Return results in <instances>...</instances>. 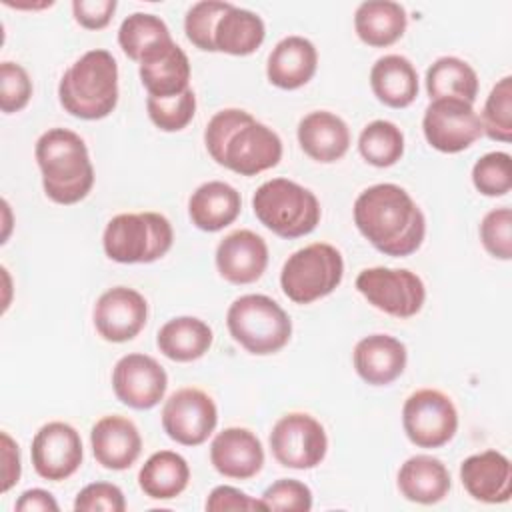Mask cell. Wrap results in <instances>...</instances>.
<instances>
[{
	"label": "cell",
	"mask_w": 512,
	"mask_h": 512,
	"mask_svg": "<svg viewBox=\"0 0 512 512\" xmlns=\"http://www.w3.org/2000/svg\"><path fill=\"white\" fill-rule=\"evenodd\" d=\"M354 224L386 256H410L426 236V218L398 184L382 182L362 190L354 202Z\"/></svg>",
	"instance_id": "6da1fadb"
},
{
	"label": "cell",
	"mask_w": 512,
	"mask_h": 512,
	"mask_svg": "<svg viewBox=\"0 0 512 512\" xmlns=\"http://www.w3.org/2000/svg\"><path fill=\"white\" fill-rule=\"evenodd\" d=\"M212 160L240 176H256L282 160V140L266 124L240 108L216 112L204 130Z\"/></svg>",
	"instance_id": "7a4b0ae2"
},
{
	"label": "cell",
	"mask_w": 512,
	"mask_h": 512,
	"mask_svg": "<svg viewBox=\"0 0 512 512\" xmlns=\"http://www.w3.org/2000/svg\"><path fill=\"white\" fill-rule=\"evenodd\" d=\"M42 186L56 204H76L88 196L94 186V166L86 142L68 128H50L34 148Z\"/></svg>",
	"instance_id": "3957f363"
},
{
	"label": "cell",
	"mask_w": 512,
	"mask_h": 512,
	"mask_svg": "<svg viewBox=\"0 0 512 512\" xmlns=\"http://www.w3.org/2000/svg\"><path fill=\"white\" fill-rule=\"evenodd\" d=\"M58 100L62 108L82 120H100L118 104V64L108 50L82 54L60 78Z\"/></svg>",
	"instance_id": "277c9868"
},
{
	"label": "cell",
	"mask_w": 512,
	"mask_h": 512,
	"mask_svg": "<svg viewBox=\"0 0 512 512\" xmlns=\"http://www.w3.org/2000/svg\"><path fill=\"white\" fill-rule=\"evenodd\" d=\"M252 210L260 224L280 238L310 234L322 214L316 194L288 178H272L260 184L252 196Z\"/></svg>",
	"instance_id": "5b68a950"
},
{
	"label": "cell",
	"mask_w": 512,
	"mask_h": 512,
	"mask_svg": "<svg viewBox=\"0 0 512 512\" xmlns=\"http://www.w3.org/2000/svg\"><path fill=\"white\" fill-rule=\"evenodd\" d=\"M174 242V230L158 212H126L110 218L102 246L110 260L120 264H148L162 258Z\"/></svg>",
	"instance_id": "8992f818"
},
{
	"label": "cell",
	"mask_w": 512,
	"mask_h": 512,
	"mask_svg": "<svg viewBox=\"0 0 512 512\" xmlns=\"http://www.w3.org/2000/svg\"><path fill=\"white\" fill-rule=\"evenodd\" d=\"M230 336L250 354L266 356L282 350L292 336V322L284 308L264 294H244L226 312Z\"/></svg>",
	"instance_id": "52a82bcc"
},
{
	"label": "cell",
	"mask_w": 512,
	"mask_h": 512,
	"mask_svg": "<svg viewBox=\"0 0 512 512\" xmlns=\"http://www.w3.org/2000/svg\"><path fill=\"white\" fill-rule=\"evenodd\" d=\"M344 276V260L338 248L326 242L308 244L282 266V292L296 304H312L332 294Z\"/></svg>",
	"instance_id": "ba28073f"
},
{
	"label": "cell",
	"mask_w": 512,
	"mask_h": 512,
	"mask_svg": "<svg viewBox=\"0 0 512 512\" xmlns=\"http://www.w3.org/2000/svg\"><path fill=\"white\" fill-rule=\"evenodd\" d=\"M356 290L374 308L396 318L416 316L426 300L422 278L406 268H364L356 276Z\"/></svg>",
	"instance_id": "9c48e42d"
},
{
	"label": "cell",
	"mask_w": 512,
	"mask_h": 512,
	"mask_svg": "<svg viewBox=\"0 0 512 512\" xmlns=\"http://www.w3.org/2000/svg\"><path fill=\"white\" fill-rule=\"evenodd\" d=\"M402 426L418 448H440L458 430V410L450 396L434 388L412 392L402 406Z\"/></svg>",
	"instance_id": "30bf717a"
},
{
	"label": "cell",
	"mask_w": 512,
	"mask_h": 512,
	"mask_svg": "<svg viewBox=\"0 0 512 512\" xmlns=\"http://www.w3.org/2000/svg\"><path fill=\"white\" fill-rule=\"evenodd\" d=\"M270 448L282 466L310 470L324 460L328 436L314 416L306 412H290L274 424L270 432Z\"/></svg>",
	"instance_id": "8fae6325"
},
{
	"label": "cell",
	"mask_w": 512,
	"mask_h": 512,
	"mask_svg": "<svg viewBox=\"0 0 512 512\" xmlns=\"http://www.w3.org/2000/svg\"><path fill=\"white\" fill-rule=\"evenodd\" d=\"M424 138L444 154L470 148L482 136V122L474 106L458 98L432 100L422 118Z\"/></svg>",
	"instance_id": "7c38bea8"
},
{
	"label": "cell",
	"mask_w": 512,
	"mask_h": 512,
	"mask_svg": "<svg viewBox=\"0 0 512 512\" xmlns=\"http://www.w3.org/2000/svg\"><path fill=\"white\" fill-rule=\"evenodd\" d=\"M216 424L218 408L200 388H180L164 402L162 428L170 440L182 446L206 442Z\"/></svg>",
	"instance_id": "4fadbf2b"
},
{
	"label": "cell",
	"mask_w": 512,
	"mask_h": 512,
	"mask_svg": "<svg viewBox=\"0 0 512 512\" xmlns=\"http://www.w3.org/2000/svg\"><path fill=\"white\" fill-rule=\"evenodd\" d=\"M32 466L44 480L70 478L82 464L84 450L78 430L66 422H48L32 438Z\"/></svg>",
	"instance_id": "5bb4252c"
},
{
	"label": "cell",
	"mask_w": 512,
	"mask_h": 512,
	"mask_svg": "<svg viewBox=\"0 0 512 512\" xmlns=\"http://www.w3.org/2000/svg\"><path fill=\"white\" fill-rule=\"evenodd\" d=\"M112 388L122 404L134 410H150L164 398L168 376L158 360L134 352L116 362L112 370Z\"/></svg>",
	"instance_id": "9a60e30c"
},
{
	"label": "cell",
	"mask_w": 512,
	"mask_h": 512,
	"mask_svg": "<svg viewBox=\"0 0 512 512\" xmlns=\"http://www.w3.org/2000/svg\"><path fill=\"white\" fill-rule=\"evenodd\" d=\"M92 316L98 334L120 344L140 334L148 318V302L134 288L114 286L96 300Z\"/></svg>",
	"instance_id": "2e32d148"
},
{
	"label": "cell",
	"mask_w": 512,
	"mask_h": 512,
	"mask_svg": "<svg viewBox=\"0 0 512 512\" xmlns=\"http://www.w3.org/2000/svg\"><path fill=\"white\" fill-rule=\"evenodd\" d=\"M138 64V74L148 96L170 98L188 90L190 60L172 38L150 46Z\"/></svg>",
	"instance_id": "e0dca14e"
},
{
	"label": "cell",
	"mask_w": 512,
	"mask_h": 512,
	"mask_svg": "<svg viewBox=\"0 0 512 512\" xmlns=\"http://www.w3.org/2000/svg\"><path fill=\"white\" fill-rule=\"evenodd\" d=\"M268 266V246L252 230H234L216 248V268L230 284H252Z\"/></svg>",
	"instance_id": "ac0fdd59"
},
{
	"label": "cell",
	"mask_w": 512,
	"mask_h": 512,
	"mask_svg": "<svg viewBox=\"0 0 512 512\" xmlns=\"http://www.w3.org/2000/svg\"><path fill=\"white\" fill-rule=\"evenodd\" d=\"M210 462L218 474L248 480L264 466V448L254 432L230 426L218 432L210 444Z\"/></svg>",
	"instance_id": "d6986e66"
},
{
	"label": "cell",
	"mask_w": 512,
	"mask_h": 512,
	"mask_svg": "<svg viewBox=\"0 0 512 512\" xmlns=\"http://www.w3.org/2000/svg\"><path fill=\"white\" fill-rule=\"evenodd\" d=\"M96 462L108 470L130 468L142 452V436L130 418L112 414L100 418L90 430Z\"/></svg>",
	"instance_id": "ffe728a7"
},
{
	"label": "cell",
	"mask_w": 512,
	"mask_h": 512,
	"mask_svg": "<svg viewBox=\"0 0 512 512\" xmlns=\"http://www.w3.org/2000/svg\"><path fill=\"white\" fill-rule=\"evenodd\" d=\"M460 480L474 500L486 504L508 502L512 496L510 460L496 450L468 456L460 464Z\"/></svg>",
	"instance_id": "44dd1931"
},
{
	"label": "cell",
	"mask_w": 512,
	"mask_h": 512,
	"mask_svg": "<svg viewBox=\"0 0 512 512\" xmlns=\"http://www.w3.org/2000/svg\"><path fill=\"white\" fill-rule=\"evenodd\" d=\"M358 376L372 386H386L400 378L406 368V346L388 334H370L362 338L352 352Z\"/></svg>",
	"instance_id": "7402d4cb"
},
{
	"label": "cell",
	"mask_w": 512,
	"mask_h": 512,
	"mask_svg": "<svg viewBox=\"0 0 512 512\" xmlns=\"http://www.w3.org/2000/svg\"><path fill=\"white\" fill-rule=\"evenodd\" d=\"M318 68L316 46L304 36H286L270 52L266 76L282 90H296L312 80Z\"/></svg>",
	"instance_id": "603a6c76"
},
{
	"label": "cell",
	"mask_w": 512,
	"mask_h": 512,
	"mask_svg": "<svg viewBox=\"0 0 512 512\" xmlns=\"http://www.w3.org/2000/svg\"><path fill=\"white\" fill-rule=\"evenodd\" d=\"M298 142L312 160L330 164L340 160L350 146L348 124L334 112L314 110L298 124Z\"/></svg>",
	"instance_id": "cb8c5ba5"
},
{
	"label": "cell",
	"mask_w": 512,
	"mask_h": 512,
	"mask_svg": "<svg viewBox=\"0 0 512 512\" xmlns=\"http://www.w3.org/2000/svg\"><path fill=\"white\" fill-rule=\"evenodd\" d=\"M240 208V192L222 180L200 184L188 200L190 220L204 232H218L230 226L238 218Z\"/></svg>",
	"instance_id": "d4e9b609"
},
{
	"label": "cell",
	"mask_w": 512,
	"mask_h": 512,
	"mask_svg": "<svg viewBox=\"0 0 512 512\" xmlns=\"http://www.w3.org/2000/svg\"><path fill=\"white\" fill-rule=\"evenodd\" d=\"M396 482L400 494L416 504H436L444 500L452 486L450 472L444 462L428 454L410 456L400 466Z\"/></svg>",
	"instance_id": "484cf974"
},
{
	"label": "cell",
	"mask_w": 512,
	"mask_h": 512,
	"mask_svg": "<svg viewBox=\"0 0 512 512\" xmlns=\"http://www.w3.org/2000/svg\"><path fill=\"white\" fill-rule=\"evenodd\" d=\"M370 86L382 104L406 108L418 96V72L406 56L386 54L372 64Z\"/></svg>",
	"instance_id": "4316f807"
},
{
	"label": "cell",
	"mask_w": 512,
	"mask_h": 512,
	"mask_svg": "<svg viewBox=\"0 0 512 512\" xmlns=\"http://www.w3.org/2000/svg\"><path fill=\"white\" fill-rule=\"evenodd\" d=\"M408 16L402 4L392 0H368L356 8L354 30L358 38L374 48L398 42L406 32Z\"/></svg>",
	"instance_id": "83f0119b"
},
{
	"label": "cell",
	"mask_w": 512,
	"mask_h": 512,
	"mask_svg": "<svg viewBox=\"0 0 512 512\" xmlns=\"http://www.w3.org/2000/svg\"><path fill=\"white\" fill-rule=\"evenodd\" d=\"M212 328L194 316L168 320L156 334L158 350L174 362H192L202 358L212 346Z\"/></svg>",
	"instance_id": "f1b7e54d"
},
{
	"label": "cell",
	"mask_w": 512,
	"mask_h": 512,
	"mask_svg": "<svg viewBox=\"0 0 512 512\" xmlns=\"http://www.w3.org/2000/svg\"><path fill=\"white\" fill-rule=\"evenodd\" d=\"M190 480V466L184 456L172 450L154 452L138 472L140 490L154 500H170L182 494Z\"/></svg>",
	"instance_id": "f546056e"
},
{
	"label": "cell",
	"mask_w": 512,
	"mask_h": 512,
	"mask_svg": "<svg viewBox=\"0 0 512 512\" xmlns=\"http://www.w3.org/2000/svg\"><path fill=\"white\" fill-rule=\"evenodd\" d=\"M266 36L262 18L246 8L230 6L216 24L214 44L216 52L232 56H248L260 48Z\"/></svg>",
	"instance_id": "4dcf8cb0"
},
{
	"label": "cell",
	"mask_w": 512,
	"mask_h": 512,
	"mask_svg": "<svg viewBox=\"0 0 512 512\" xmlns=\"http://www.w3.org/2000/svg\"><path fill=\"white\" fill-rule=\"evenodd\" d=\"M426 92L432 100L458 98L474 104L478 96L476 70L456 56H442L426 70Z\"/></svg>",
	"instance_id": "1f68e13d"
},
{
	"label": "cell",
	"mask_w": 512,
	"mask_h": 512,
	"mask_svg": "<svg viewBox=\"0 0 512 512\" xmlns=\"http://www.w3.org/2000/svg\"><path fill=\"white\" fill-rule=\"evenodd\" d=\"M358 150L368 164L388 168L404 154V134L390 120H372L358 136Z\"/></svg>",
	"instance_id": "d6a6232c"
},
{
	"label": "cell",
	"mask_w": 512,
	"mask_h": 512,
	"mask_svg": "<svg viewBox=\"0 0 512 512\" xmlns=\"http://www.w3.org/2000/svg\"><path fill=\"white\" fill-rule=\"evenodd\" d=\"M168 38H172L170 30L164 24V20L156 14L134 12L128 18H124L118 28V44L122 52L136 62L150 46Z\"/></svg>",
	"instance_id": "836d02e7"
},
{
	"label": "cell",
	"mask_w": 512,
	"mask_h": 512,
	"mask_svg": "<svg viewBox=\"0 0 512 512\" xmlns=\"http://www.w3.org/2000/svg\"><path fill=\"white\" fill-rule=\"evenodd\" d=\"M482 134L496 142L512 140V78L504 76L490 90L482 110Z\"/></svg>",
	"instance_id": "e575fe53"
},
{
	"label": "cell",
	"mask_w": 512,
	"mask_h": 512,
	"mask_svg": "<svg viewBox=\"0 0 512 512\" xmlns=\"http://www.w3.org/2000/svg\"><path fill=\"white\" fill-rule=\"evenodd\" d=\"M146 110L154 126L164 132H178L186 128L196 114V94L192 88L170 98H146Z\"/></svg>",
	"instance_id": "d590c367"
},
{
	"label": "cell",
	"mask_w": 512,
	"mask_h": 512,
	"mask_svg": "<svg viewBox=\"0 0 512 512\" xmlns=\"http://www.w3.org/2000/svg\"><path fill=\"white\" fill-rule=\"evenodd\" d=\"M230 6H232L230 2H220V0H202L192 4L184 16L186 38L204 52H216L214 30L218 20Z\"/></svg>",
	"instance_id": "8d00e7d4"
},
{
	"label": "cell",
	"mask_w": 512,
	"mask_h": 512,
	"mask_svg": "<svg viewBox=\"0 0 512 512\" xmlns=\"http://www.w3.org/2000/svg\"><path fill=\"white\" fill-rule=\"evenodd\" d=\"M508 152H488L472 166V184L484 196H504L512 188Z\"/></svg>",
	"instance_id": "74e56055"
},
{
	"label": "cell",
	"mask_w": 512,
	"mask_h": 512,
	"mask_svg": "<svg viewBox=\"0 0 512 512\" xmlns=\"http://www.w3.org/2000/svg\"><path fill=\"white\" fill-rule=\"evenodd\" d=\"M480 242L498 260L512 258V212L508 206L490 210L480 222Z\"/></svg>",
	"instance_id": "f35d334b"
},
{
	"label": "cell",
	"mask_w": 512,
	"mask_h": 512,
	"mask_svg": "<svg viewBox=\"0 0 512 512\" xmlns=\"http://www.w3.org/2000/svg\"><path fill=\"white\" fill-rule=\"evenodd\" d=\"M32 98V80L28 72L16 62L0 64V110L14 114L26 108Z\"/></svg>",
	"instance_id": "ab89813d"
},
{
	"label": "cell",
	"mask_w": 512,
	"mask_h": 512,
	"mask_svg": "<svg viewBox=\"0 0 512 512\" xmlns=\"http://www.w3.org/2000/svg\"><path fill=\"white\" fill-rule=\"evenodd\" d=\"M260 500L266 510L308 512L312 508V490L300 480L280 478L264 490Z\"/></svg>",
	"instance_id": "60d3db41"
},
{
	"label": "cell",
	"mask_w": 512,
	"mask_h": 512,
	"mask_svg": "<svg viewBox=\"0 0 512 512\" xmlns=\"http://www.w3.org/2000/svg\"><path fill=\"white\" fill-rule=\"evenodd\" d=\"M74 510L78 512H124L126 498L116 484L110 482H92L84 486L74 500Z\"/></svg>",
	"instance_id": "b9f144b4"
},
{
	"label": "cell",
	"mask_w": 512,
	"mask_h": 512,
	"mask_svg": "<svg viewBox=\"0 0 512 512\" xmlns=\"http://www.w3.org/2000/svg\"><path fill=\"white\" fill-rule=\"evenodd\" d=\"M116 0H74V20L86 30H102L110 24L116 10Z\"/></svg>",
	"instance_id": "7bdbcfd3"
},
{
	"label": "cell",
	"mask_w": 512,
	"mask_h": 512,
	"mask_svg": "<svg viewBox=\"0 0 512 512\" xmlns=\"http://www.w3.org/2000/svg\"><path fill=\"white\" fill-rule=\"evenodd\" d=\"M206 510L210 512H226V510H266L262 500L248 496L246 492L234 486H216L206 500Z\"/></svg>",
	"instance_id": "ee69618b"
},
{
	"label": "cell",
	"mask_w": 512,
	"mask_h": 512,
	"mask_svg": "<svg viewBox=\"0 0 512 512\" xmlns=\"http://www.w3.org/2000/svg\"><path fill=\"white\" fill-rule=\"evenodd\" d=\"M2 438V492H8L20 480V450L8 432L0 434Z\"/></svg>",
	"instance_id": "f6af8a7d"
},
{
	"label": "cell",
	"mask_w": 512,
	"mask_h": 512,
	"mask_svg": "<svg viewBox=\"0 0 512 512\" xmlns=\"http://www.w3.org/2000/svg\"><path fill=\"white\" fill-rule=\"evenodd\" d=\"M14 508L18 512H58L60 506L54 500V496L48 490L42 488H30L20 494Z\"/></svg>",
	"instance_id": "bcb514c9"
}]
</instances>
